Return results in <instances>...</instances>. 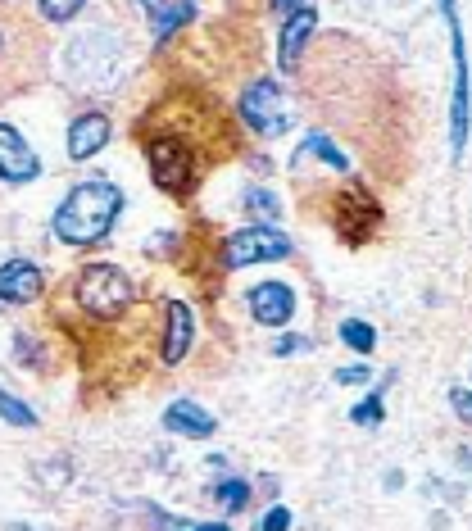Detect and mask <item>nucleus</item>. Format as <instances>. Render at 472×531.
Masks as SVG:
<instances>
[{"mask_svg":"<svg viewBox=\"0 0 472 531\" xmlns=\"http://www.w3.org/2000/svg\"><path fill=\"white\" fill-rule=\"evenodd\" d=\"M137 137L146 146V164L155 187L168 196H191L209 164L236 150L232 118L223 100L196 87H173L141 114Z\"/></svg>","mask_w":472,"mask_h":531,"instance_id":"f257e3e1","label":"nucleus"},{"mask_svg":"<svg viewBox=\"0 0 472 531\" xmlns=\"http://www.w3.org/2000/svg\"><path fill=\"white\" fill-rule=\"evenodd\" d=\"M50 41L19 0H0V109L46 78Z\"/></svg>","mask_w":472,"mask_h":531,"instance_id":"f03ea898","label":"nucleus"},{"mask_svg":"<svg viewBox=\"0 0 472 531\" xmlns=\"http://www.w3.org/2000/svg\"><path fill=\"white\" fill-rule=\"evenodd\" d=\"M118 209H123V191L114 182H78L55 209V236L64 246H96L109 236Z\"/></svg>","mask_w":472,"mask_h":531,"instance_id":"7ed1b4c3","label":"nucleus"},{"mask_svg":"<svg viewBox=\"0 0 472 531\" xmlns=\"http://www.w3.org/2000/svg\"><path fill=\"white\" fill-rule=\"evenodd\" d=\"M445 10V28H450V46H454V114H450V150L454 159L468 146V50H463V28H459V10L454 0H441Z\"/></svg>","mask_w":472,"mask_h":531,"instance_id":"20e7f679","label":"nucleus"},{"mask_svg":"<svg viewBox=\"0 0 472 531\" xmlns=\"http://www.w3.org/2000/svg\"><path fill=\"white\" fill-rule=\"evenodd\" d=\"M291 255V236H282L277 227L255 223L227 236L223 246V264L227 268H246V264H268V259H286Z\"/></svg>","mask_w":472,"mask_h":531,"instance_id":"39448f33","label":"nucleus"},{"mask_svg":"<svg viewBox=\"0 0 472 531\" xmlns=\"http://www.w3.org/2000/svg\"><path fill=\"white\" fill-rule=\"evenodd\" d=\"M332 223L345 241H364V236H373L382 227V205L364 187H341L332 196Z\"/></svg>","mask_w":472,"mask_h":531,"instance_id":"423d86ee","label":"nucleus"},{"mask_svg":"<svg viewBox=\"0 0 472 531\" xmlns=\"http://www.w3.org/2000/svg\"><path fill=\"white\" fill-rule=\"evenodd\" d=\"M241 118H246V128L259 132V137H277V132L291 128V118L282 109V87L273 78H259L250 82V91L241 96Z\"/></svg>","mask_w":472,"mask_h":531,"instance_id":"0eeeda50","label":"nucleus"},{"mask_svg":"<svg viewBox=\"0 0 472 531\" xmlns=\"http://www.w3.org/2000/svg\"><path fill=\"white\" fill-rule=\"evenodd\" d=\"M41 291H46V277L32 259H10L0 264V300L5 305H37Z\"/></svg>","mask_w":472,"mask_h":531,"instance_id":"6e6552de","label":"nucleus"},{"mask_svg":"<svg viewBox=\"0 0 472 531\" xmlns=\"http://www.w3.org/2000/svg\"><path fill=\"white\" fill-rule=\"evenodd\" d=\"M37 173H41V159L28 150V141H23L10 123H0V182L23 187V182H32Z\"/></svg>","mask_w":472,"mask_h":531,"instance_id":"1a4fd4ad","label":"nucleus"},{"mask_svg":"<svg viewBox=\"0 0 472 531\" xmlns=\"http://www.w3.org/2000/svg\"><path fill=\"white\" fill-rule=\"evenodd\" d=\"M250 314L264 327H282L286 318L295 314V291L286 282H259L255 291H250Z\"/></svg>","mask_w":472,"mask_h":531,"instance_id":"9d476101","label":"nucleus"},{"mask_svg":"<svg viewBox=\"0 0 472 531\" xmlns=\"http://www.w3.org/2000/svg\"><path fill=\"white\" fill-rule=\"evenodd\" d=\"M109 146V114L91 109V114H78L69 128V159H91Z\"/></svg>","mask_w":472,"mask_h":531,"instance_id":"9b49d317","label":"nucleus"},{"mask_svg":"<svg viewBox=\"0 0 472 531\" xmlns=\"http://www.w3.org/2000/svg\"><path fill=\"white\" fill-rule=\"evenodd\" d=\"M164 427H168V432H177V436H191V441H209L218 423L200 409L196 400H173L164 409Z\"/></svg>","mask_w":472,"mask_h":531,"instance_id":"f8f14e48","label":"nucleus"},{"mask_svg":"<svg viewBox=\"0 0 472 531\" xmlns=\"http://www.w3.org/2000/svg\"><path fill=\"white\" fill-rule=\"evenodd\" d=\"M191 336H196V318L182 300L168 305V327H164V364H182V354L191 350Z\"/></svg>","mask_w":472,"mask_h":531,"instance_id":"ddd939ff","label":"nucleus"},{"mask_svg":"<svg viewBox=\"0 0 472 531\" xmlns=\"http://www.w3.org/2000/svg\"><path fill=\"white\" fill-rule=\"evenodd\" d=\"M314 28H318V14L309 10V5L295 14L291 23H286V32H282V69L286 73L300 69V55H305V41L314 37Z\"/></svg>","mask_w":472,"mask_h":531,"instance_id":"4468645a","label":"nucleus"},{"mask_svg":"<svg viewBox=\"0 0 472 531\" xmlns=\"http://www.w3.org/2000/svg\"><path fill=\"white\" fill-rule=\"evenodd\" d=\"M300 159H323V164L336 168V173H345V168H350V159L336 150V141L327 137V132H314V137H305V146L295 150V164H300Z\"/></svg>","mask_w":472,"mask_h":531,"instance_id":"2eb2a0df","label":"nucleus"},{"mask_svg":"<svg viewBox=\"0 0 472 531\" xmlns=\"http://www.w3.org/2000/svg\"><path fill=\"white\" fill-rule=\"evenodd\" d=\"M341 341L350 345V350H359V354H373L377 332L368 323H359V318H345V323H341Z\"/></svg>","mask_w":472,"mask_h":531,"instance_id":"dca6fc26","label":"nucleus"},{"mask_svg":"<svg viewBox=\"0 0 472 531\" xmlns=\"http://www.w3.org/2000/svg\"><path fill=\"white\" fill-rule=\"evenodd\" d=\"M214 500H218V509L223 513H236V509H246V500H250V486L246 482H218L214 486Z\"/></svg>","mask_w":472,"mask_h":531,"instance_id":"f3484780","label":"nucleus"},{"mask_svg":"<svg viewBox=\"0 0 472 531\" xmlns=\"http://www.w3.org/2000/svg\"><path fill=\"white\" fill-rule=\"evenodd\" d=\"M0 418L10 427H37V413H32L23 400H14L10 391H0Z\"/></svg>","mask_w":472,"mask_h":531,"instance_id":"a211bd4d","label":"nucleus"},{"mask_svg":"<svg viewBox=\"0 0 472 531\" xmlns=\"http://www.w3.org/2000/svg\"><path fill=\"white\" fill-rule=\"evenodd\" d=\"M82 5H87V0H37V10H41V19H46V23H69V19H78Z\"/></svg>","mask_w":472,"mask_h":531,"instance_id":"6ab92c4d","label":"nucleus"},{"mask_svg":"<svg viewBox=\"0 0 472 531\" xmlns=\"http://www.w3.org/2000/svg\"><path fill=\"white\" fill-rule=\"evenodd\" d=\"M146 522H150V531H196V522L173 518V513H164L159 504H146Z\"/></svg>","mask_w":472,"mask_h":531,"instance_id":"aec40b11","label":"nucleus"},{"mask_svg":"<svg viewBox=\"0 0 472 531\" xmlns=\"http://www.w3.org/2000/svg\"><path fill=\"white\" fill-rule=\"evenodd\" d=\"M350 418H354L359 427H377V423H382V391H373L368 400H359V404H354V409H350Z\"/></svg>","mask_w":472,"mask_h":531,"instance_id":"412c9836","label":"nucleus"},{"mask_svg":"<svg viewBox=\"0 0 472 531\" xmlns=\"http://www.w3.org/2000/svg\"><path fill=\"white\" fill-rule=\"evenodd\" d=\"M246 209H250V214H259L264 223H277V214H282V205H277L268 191H250V196H246Z\"/></svg>","mask_w":472,"mask_h":531,"instance_id":"4be33fe9","label":"nucleus"},{"mask_svg":"<svg viewBox=\"0 0 472 531\" xmlns=\"http://www.w3.org/2000/svg\"><path fill=\"white\" fill-rule=\"evenodd\" d=\"M368 377H373V373H368V364H354V368H341L336 382H341V386H364Z\"/></svg>","mask_w":472,"mask_h":531,"instance_id":"5701e85b","label":"nucleus"},{"mask_svg":"<svg viewBox=\"0 0 472 531\" xmlns=\"http://www.w3.org/2000/svg\"><path fill=\"white\" fill-rule=\"evenodd\" d=\"M450 404H454V413H459L463 423H472V395L463 391V386H454V391H450Z\"/></svg>","mask_w":472,"mask_h":531,"instance_id":"b1692460","label":"nucleus"},{"mask_svg":"<svg viewBox=\"0 0 472 531\" xmlns=\"http://www.w3.org/2000/svg\"><path fill=\"white\" fill-rule=\"evenodd\" d=\"M286 527H291V509H282V504H277V509L264 513V531H286Z\"/></svg>","mask_w":472,"mask_h":531,"instance_id":"393cba45","label":"nucleus"},{"mask_svg":"<svg viewBox=\"0 0 472 531\" xmlns=\"http://www.w3.org/2000/svg\"><path fill=\"white\" fill-rule=\"evenodd\" d=\"M273 350H277V354H300V350H309V341H305V336H282Z\"/></svg>","mask_w":472,"mask_h":531,"instance_id":"a878e982","label":"nucleus"},{"mask_svg":"<svg viewBox=\"0 0 472 531\" xmlns=\"http://www.w3.org/2000/svg\"><path fill=\"white\" fill-rule=\"evenodd\" d=\"M268 5H273L277 14H286V19H295V14L305 10V0H268Z\"/></svg>","mask_w":472,"mask_h":531,"instance_id":"bb28decb","label":"nucleus"},{"mask_svg":"<svg viewBox=\"0 0 472 531\" xmlns=\"http://www.w3.org/2000/svg\"><path fill=\"white\" fill-rule=\"evenodd\" d=\"M196 531H232V527H223V522H196Z\"/></svg>","mask_w":472,"mask_h":531,"instance_id":"cd10ccee","label":"nucleus"},{"mask_svg":"<svg viewBox=\"0 0 472 531\" xmlns=\"http://www.w3.org/2000/svg\"><path fill=\"white\" fill-rule=\"evenodd\" d=\"M10 531H28V527H23V522H14V527H10Z\"/></svg>","mask_w":472,"mask_h":531,"instance_id":"c85d7f7f","label":"nucleus"}]
</instances>
